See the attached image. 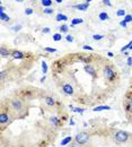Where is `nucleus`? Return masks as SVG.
I'll return each mask as SVG.
<instances>
[{
  "label": "nucleus",
  "mask_w": 132,
  "mask_h": 147,
  "mask_svg": "<svg viewBox=\"0 0 132 147\" xmlns=\"http://www.w3.org/2000/svg\"><path fill=\"white\" fill-rule=\"evenodd\" d=\"M8 109L17 118H23L26 114V112H27L25 102L22 98H19V97L10 98L8 101Z\"/></svg>",
  "instance_id": "1"
},
{
  "label": "nucleus",
  "mask_w": 132,
  "mask_h": 147,
  "mask_svg": "<svg viewBox=\"0 0 132 147\" xmlns=\"http://www.w3.org/2000/svg\"><path fill=\"white\" fill-rule=\"evenodd\" d=\"M81 23H84V19L82 18H73L72 21H71V27H73L75 25H78V24H81Z\"/></svg>",
  "instance_id": "13"
},
{
  "label": "nucleus",
  "mask_w": 132,
  "mask_h": 147,
  "mask_svg": "<svg viewBox=\"0 0 132 147\" xmlns=\"http://www.w3.org/2000/svg\"><path fill=\"white\" fill-rule=\"evenodd\" d=\"M131 62H132L131 58H129V59H128V65H129V66H131Z\"/></svg>",
  "instance_id": "33"
},
{
  "label": "nucleus",
  "mask_w": 132,
  "mask_h": 147,
  "mask_svg": "<svg viewBox=\"0 0 132 147\" xmlns=\"http://www.w3.org/2000/svg\"><path fill=\"white\" fill-rule=\"evenodd\" d=\"M130 138H131V134H129L128 131H124V130H115L111 136V139L116 145H124V144L129 143Z\"/></svg>",
  "instance_id": "2"
},
{
  "label": "nucleus",
  "mask_w": 132,
  "mask_h": 147,
  "mask_svg": "<svg viewBox=\"0 0 132 147\" xmlns=\"http://www.w3.org/2000/svg\"><path fill=\"white\" fill-rule=\"evenodd\" d=\"M82 49H84V50H89V51H93V48H92V47H89V45H84V47H82Z\"/></svg>",
  "instance_id": "28"
},
{
  "label": "nucleus",
  "mask_w": 132,
  "mask_h": 147,
  "mask_svg": "<svg viewBox=\"0 0 132 147\" xmlns=\"http://www.w3.org/2000/svg\"><path fill=\"white\" fill-rule=\"evenodd\" d=\"M44 50H45V51H46V52H52V53H53V52H55V51H57V50H55V49H52V48H44Z\"/></svg>",
  "instance_id": "26"
},
{
  "label": "nucleus",
  "mask_w": 132,
  "mask_h": 147,
  "mask_svg": "<svg viewBox=\"0 0 132 147\" xmlns=\"http://www.w3.org/2000/svg\"><path fill=\"white\" fill-rule=\"evenodd\" d=\"M25 14L26 15H32L33 14V9L32 8H26L25 9Z\"/></svg>",
  "instance_id": "24"
},
{
  "label": "nucleus",
  "mask_w": 132,
  "mask_h": 147,
  "mask_svg": "<svg viewBox=\"0 0 132 147\" xmlns=\"http://www.w3.org/2000/svg\"><path fill=\"white\" fill-rule=\"evenodd\" d=\"M107 56H108L110 58H112V57H113V53H112V52H108V53H107Z\"/></svg>",
  "instance_id": "34"
},
{
  "label": "nucleus",
  "mask_w": 132,
  "mask_h": 147,
  "mask_svg": "<svg viewBox=\"0 0 132 147\" xmlns=\"http://www.w3.org/2000/svg\"><path fill=\"white\" fill-rule=\"evenodd\" d=\"M42 32L46 34V33H49V32H50V29H49V27H45V29H42Z\"/></svg>",
  "instance_id": "31"
},
{
  "label": "nucleus",
  "mask_w": 132,
  "mask_h": 147,
  "mask_svg": "<svg viewBox=\"0 0 132 147\" xmlns=\"http://www.w3.org/2000/svg\"><path fill=\"white\" fill-rule=\"evenodd\" d=\"M69 31V27L67 26V25H62V26H60V32L61 33H67Z\"/></svg>",
  "instance_id": "21"
},
{
  "label": "nucleus",
  "mask_w": 132,
  "mask_h": 147,
  "mask_svg": "<svg viewBox=\"0 0 132 147\" xmlns=\"http://www.w3.org/2000/svg\"><path fill=\"white\" fill-rule=\"evenodd\" d=\"M61 39H62V35L60 34V33H55V34H53V41H61Z\"/></svg>",
  "instance_id": "16"
},
{
  "label": "nucleus",
  "mask_w": 132,
  "mask_h": 147,
  "mask_svg": "<svg viewBox=\"0 0 132 147\" xmlns=\"http://www.w3.org/2000/svg\"><path fill=\"white\" fill-rule=\"evenodd\" d=\"M44 103L48 105V106H54L55 105V101L52 96H44Z\"/></svg>",
  "instance_id": "8"
},
{
  "label": "nucleus",
  "mask_w": 132,
  "mask_h": 147,
  "mask_svg": "<svg viewBox=\"0 0 132 147\" xmlns=\"http://www.w3.org/2000/svg\"><path fill=\"white\" fill-rule=\"evenodd\" d=\"M41 2H42V5H43L45 8H48V7H51V6H52V0H42Z\"/></svg>",
  "instance_id": "14"
},
{
  "label": "nucleus",
  "mask_w": 132,
  "mask_h": 147,
  "mask_svg": "<svg viewBox=\"0 0 132 147\" xmlns=\"http://www.w3.org/2000/svg\"><path fill=\"white\" fill-rule=\"evenodd\" d=\"M16 116L7 108V109H3L1 110L0 112V126H1V130L6 129V127H8L14 120H15Z\"/></svg>",
  "instance_id": "3"
},
{
  "label": "nucleus",
  "mask_w": 132,
  "mask_h": 147,
  "mask_svg": "<svg viewBox=\"0 0 132 147\" xmlns=\"http://www.w3.org/2000/svg\"><path fill=\"white\" fill-rule=\"evenodd\" d=\"M0 53H1V57H2V58H6V57H8V56L10 55L9 50H8V49H6V48H3V47H1V49H0Z\"/></svg>",
  "instance_id": "11"
},
{
  "label": "nucleus",
  "mask_w": 132,
  "mask_h": 147,
  "mask_svg": "<svg viewBox=\"0 0 132 147\" xmlns=\"http://www.w3.org/2000/svg\"><path fill=\"white\" fill-rule=\"evenodd\" d=\"M124 110L128 118L131 120L132 119V97H128L124 101Z\"/></svg>",
  "instance_id": "5"
},
{
  "label": "nucleus",
  "mask_w": 132,
  "mask_h": 147,
  "mask_svg": "<svg viewBox=\"0 0 132 147\" xmlns=\"http://www.w3.org/2000/svg\"><path fill=\"white\" fill-rule=\"evenodd\" d=\"M124 21H125L127 23L131 22V21H132V15H125V16H124Z\"/></svg>",
  "instance_id": "23"
},
{
  "label": "nucleus",
  "mask_w": 132,
  "mask_h": 147,
  "mask_svg": "<svg viewBox=\"0 0 132 147\" xmlns=\"http://www.w3.org/2000/svg\"><path fill=\"white\" fill-rule=\"evenodd\" d=\"M55 19H57L58 22H61V21L66 22V21H68V16L63 15V14H61V13H59V14L55 16Z\"/></svg>",
  "instance_id": "12"
},
{
  "label": "nucleus",
  "mask_w": 132,
  "mask_h": 147,
  "mask_svg": "<svg viewBox=\"0 0 132 147\" xmlns=\"http://www.w3.org/2000/svg\"><path fill=\"white\" fill-rule=\"evenodd\" d=\"M42 70H43V74L48 73V65L45 62H42Z\"/></svg>",
  "instance_id": "22"
},
{
  "label": "nucleus",
  "mask_w": 132,
  "mask_h": 147,
  "mask_svg": "<svg viewBox=\"0 0 132 147\" xmlns=\"http://www.w3.org/2000/svg\"><path fill=\"white\" fill-rule=\"evenodd\" d=\"M88 7H89V3H88V2H85V3H78V5H73V6H72V8L78 9V10H80V11H86V10L88 9Z\"/></svg>",
  "instance_id": "7"
},
{
  "label": "nucleus",
  "mask_w": 132,
  "mask_h": 147,
  "mask_svg": "<svg viewBox=\"0 0 132 147\" xmlns=\"http://www.w3.org/2000/svg\"><path fill=\"white\" fill-rule=\"evenodd\" d=\"M0 18H1V21H3V22H8V21L10 19V17H9L8 15H6L5 13H0Z\"/></svg>",
  "instance_id": "15"
},
{
  "label": "nucleus",
  "mask_w": 132,
  "mask_h": 147,
  "mask_svg": "<svg viewBox=\"0 0 132 147\" xmlns=\"http://www.w3.org/2000/svg\"><path fill=\"white\" fill-rule=\"evenodd\" d=\"M116 16H119V17L125 16V10H124V9H120V10H117V11H116Z\"/></svg>",
  "instance_id": "18"
},
{
  "label": "nucleus",
  "mask_w": 132,
  "mask_h": 147,
  "mask_svg": "<svg viewBox=\"0 0 132 147\" xmlns=\"http://www.w3.org/2000/svg\"><path fill=\"white\" fill-rule=\"evenodd\" d=\"M53 9L52 8H50V7H48V8H45L44 9V14H46V15H51V14H53Z\"/></svg>",
  "instance_id": "19"
},
{
  "label": "nucleus",
  "mask_w": 132,
  "mask_h": 147,
  "mask_svg": "<svg viewBox=\"0 0 132 147\" xmlns=\"http://www.w3.org/2000/svg\"><path fill=\"white\" fill-rule=\"evenodd\" d=\"M33 1H37V0H33Z\"/></svg>",
  "instance_id": "38"
},
{
  "label": "nucleus",
  "mask_w": 132,
  "mask_h": 147,
  "mask_svg": "<svg viewBox=\"0 0 132 147\" xmlns=\"http://www.w3.org/2000/svg\"><path fill=\"white\" fill-rule=\"evenodd\" d=\"M130 97H132V95H131V96H130Z\"/></svg>",
  "instance_id": "39"
},
{
  "label": "nucleus",
  "mask_w": 132,
  "mask_h": 147,
  "mask_svg": "<svg viewBox=\"0 0 132 147\" xmlns=\"http://www.w3.org/2000/svg\"><path fill=\"white\" fill-rule=\"evenodd\" d=\"M11 56H13V58L15 59H24L25 58V53L24 52H22V51H17V50H15V51H13V53H11Z\"/></svg>",
  "instance_id": "9"
},
{
  "label": "nucleus",
  "mask_w": 132,
  "mask_h": 147,
  "mask_svg": "<svg viewBox=\"0 0 132 147\" xmlns=\"http://www.w3.org/2000/svg\"><path fill=\"white\" fill-rule=\"evenodd\" d=\"M67 147H84L81 146V145H78L77 143H72V144H70V145H68Z\"/></svg>",
  "instance_id": "27"
},
{
  "label": "nucleus",
  "mask_w": 132,
  "mask_h": 147,
  "mask_svg": "<svg viewBox=\"0 0 132 147\" xmlns=\"http://www.w3.org/2000/svg\"><path fill=\"white\" fill-rule=\"evenodd\" d=\"M66 40L68 42H73V36H72V35H67Z\"/></svg>",
  "instance_id": "25"
},
{
  "label": "nucleus",
  "mask_w": 132,
  "mask_h": 147,
  "mask_svg": "<svg viewBox=\"0 0 132 147\" xmlns=\"http://www.w3.org/2000/svg\"><path fill=\"white\" fill-rule=\"evenodd\" d=\"M127 24H128V23H127L125 21H122V22L120 23V25H121L122 27H127Z\"/></svg>",
  "instance_id": "30"
},
{
  "label": "nucleus",
  "mask_w": 132,
  "mask_h": 147,
  "mask_svg": "<svg viewBox=\"0 0 132 147\" xmlns=\"http://www.w3.org/2000/svg\"><path fill=\"white\" fill-rule=\"evenodd\" d=\"M20 29H22V25H20V24H18V25H14V26H11V27H10V29H11V31H14V32H18V31H20Z\"/></svg>",
  "instance_id": "17"
},
{
  "label": "nucleus",
  "mask_w": 132,
  "mask_h": 147,
  "mask_svg": "<svg viewBox=\"0 0 132 147\" xmlns=\"http://www.w3.org/2000/svg\"><path fill=\"white\" fill-rule=\"evenodd\" d=\"M49 121H50V124L52 127H54V128H59L60 124H61V120L57 117H51L49 119Z\"/></svg>",
  "instance_id": "6"
},
{
  "label": "nucleus",
  "mask_w": 132,
  "mask_h": 147,
  "mask_svg": "<svg viewBox=\"0 0 132 147\" xmlns=\"http://www.w3.org/2000/svg\"><path fill=\"white\" fill-rule=\"evenodd\" d=\"M103 3H104V5H106V6H108V7H111V6H112V3L110 2V0H103Z\"/></svg>",
  "instance_id": "29"
},
{
  "label": "nucleus",
  "mask_w": 132,
  "mask_h": 147,
  "mask_svg": "<svg viewBox=\"0 0 132 147\" xmlns=\"http://www.w3.org/2000/svg\"><path fill=\"white\" fill-rule=\"evenodd\" d=\"M110 18V16H108V14L106 13V11H100L98 15V19L99 21H102V22H104V21H107Z\"/></svg>",
  "instance_id": "10"
},
{
  "label": "nucleus",
  "mask_w": 132,
  "mask_h": 147,
  "mask_svg": "<svg viewBox=\"0 0 132 147\" xmlns=\"http://www.w3.org/2000/svg\"><path fill=\"white\" fill-rule=\"evenodd\" d=\"M0 13H5V7L2 5L0 6Z\"/></svg>",
  "instance_id": "32"
},
{
  "label": "nucleus",
  "mask_w": 132,
  "mask_h": 147,
  "mask_svg": "<svg viewBox=\"0 0 132 147\" xmlns=\"http://www.w3.org/2000/svg\"><path fill=\"white\" fill-rule=\"evenodd\" d=\"M90 139V135L87 132V131H80L76 135L75 137V143H77L78 145H81V146H85L88 144Z\"/></svg>",
  "instance_id": "4"
},
{
  "label": "nucleus",
  "mask_w": 132,
  "mask_h": 147,
  "mask_svg": "<svg viewBox=\"0 0 132 147\" xmlns=\"http://www.w3.org/2000/svg\"><path fill=\"white\" fill-rule=\"evenodd\" d=\"M103 37H104V35H102V34H94V35H93V39H94V40H96V41L102 40Z\"/></svg>",
  "instance_id": "20"
},
{
  "label": "nucleus",
  "mask_w": 132,
  "mask_h": 147,
  "mask_svg": "<svg viewBox=\"0 0 132 147\" xmlns=\"http://www.w3.org/2000/svg\"><path fill=\"white\" fill-rule=\"evenodd\" d=\"M90 1H92V0H86V2H88V3H89Z\"/></svg>",
  "instance_id": "36"
},
{
  "label": "nucleus",
  "mask_w": 132,
  "mask_h": 147,
  "mask_svg": "<svg viewBox=\"0 0 132 147\" xmlns=\"http://www.w3.org/2000/svg\"><path fill=\"white\" fill-rule=\"evenodd\" d=\"M16 1H18V2H22V1H24V0H16Z\"/></svg>",
  "instance_id": "37"
},
{
  "label": "nucleus",
  "mask_w": 132,
  "mask_h": 147,
  "mask_svg": "<svg viewBox=\"0 0 132 147\" xmlns=\"http://www.w3.org/2000/svg\"><path fill=\"white\" fill-rule=\"evenodd\" d=\"M55 1H57V2H58V3H61V2H62V1H63V0H55Z\"/></svg>",
  "instance_id": "35"
}]
</instances>
